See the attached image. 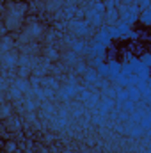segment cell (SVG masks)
Returning a JSON list of instances; mask_svg holds the SVG:
<instances>
[{
	"instance_id": "cell-1",
	"label": "cell",
	"mask_w": 151,
	"mask_h": 153,
	"mask_svg": "<svg viewBox=\"0 0 151 153\" xmlns=\"http://www.w3.org/2000/svg\"><path fill=\"white\" fill-rule=\"evenodd\" d=\"M5 126H7V130L9 132H14V130H18V121L14 119V117H7V121H5Z\"/></svg>"
},
{
	"instance_id": "cell-2",
	"label": "cell",
	"mask_w": 151,
	"mask_h": 153,
	"mask_svg": "<svg viewBox=\"0 0 151 153\" xmlns=\"http://www.w3.org/2000/svg\"><path fill=\"white\" fill-rule=\"evenodd\" d=\"M11 114V107L9 105H2L0 107V119H7Z\"/></svg>"
},
{
	"instance_id": "cell-3",
	"label": "cell",
	"mask_w": 151,
	"mask_h": 153,
	"mask_svg": "<svg viewBox=\"0 0 151 153\" xmlns=\"http://www.w3.org/2000/svg\"><path fill=\"white\" fill-rule=\"evenodd\" d=\"M141 20H142V23H144V25H150V23H151V20H150V9H148V7L144 9V13H142Z\"/></svg>"
},
{
	"instance_id": "cell-4",
	"label": "cell",
	"mask_w": 151,
	"mask_h": 153,
	"mask_svg": "<svg viewBox=\"0 0 151 153\" xmlns=\"http://www.w3.org/2000/svg\"><path fill=\"white\" fill-rule=\"evenodd\" d=\"M14 150H16V144H14L13 141L5 144V152H7V153H14Z\"/></svg>"
}]
</instances>
